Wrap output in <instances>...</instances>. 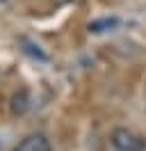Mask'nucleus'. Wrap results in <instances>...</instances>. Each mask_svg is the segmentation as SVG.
I'll return each mask as SVG.
<instances>
[{
	"label": "nucleus",
	"instance_id": "obj_1",
	"mask_svg": "<svg viewBox=\"0 0 146 151\" xmlns=\"http://www.w3.org/2000/svg\"><path fill=\"white\" fill-rule=\"evenodd\" d=\"M110 140L117 151H146V137L128 131V128H114Z\"/></svg>",
	"mask_w": 146,
	"mask_h": 151
},
{
	"label": "nucleus",
	"instance_id": "obj_2",
	"mask_svg": "<svg viewBox=\"0 0 146 151\" xmlns=\"http://www.w3.org/2000/svg\"><path fill=\"white\" fill-rule=\"evenodd\" d=\"M14 151H50V142L41 133H32V135H25L18 142Z\"/></svg>",
	"mask_w": 146,
	"mask_h": 151
},
{
	"label": "nucleus",
	"instance_id": "obj_3",
	"mask_svg": "<svg viewBox=\"0 0 146 151\" xmlns=\"http://www.w3.org/2000/svg\"><path fill=\"white\" fill-rule=\"evenodd\" d=\"M9 108H11L14 114H25L27 110H30V94H27V89H18L16 94L11 96Z\"/></svg>",
	"mask_w": 146,
	"mask_h": 151
},
{
	"label": "nucleus",
	"instance_id": "obj_4",
	"mask_svg": "<svg viewBox=\"0 0 146 151\" xmlns=\"http://www.w3.org/2000/svg\"><path fill=\"white\" fill-rule=\"evenodd\" d=\"M119 25V19H110V16H105V19H96L89 23V32H94V35H100V32H107V30H114Z\"/></svg>",
	"mask_w": 146,
	"mask_h": 151
},
{
	"label": "nucleus",
	"instance_id": "obj_5",
	"mask_svg": "<svg viewBox=\"0 0 146 151\" xmlns=\"http://www.w3.org/2000/svg\"><path fill=\"white\" fill-rule=\"evenodd\" d=\"M23 44H25V50L30 53V55L39 57V60H48V55H46V53H41V50H39V46H34V44H30V41H23Z\"/></svg>",
	"mask_w": 146,
	"mask_h": 151
}]
</instances>
